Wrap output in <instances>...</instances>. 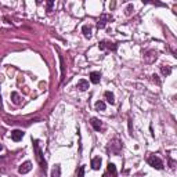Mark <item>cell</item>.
<instances>
[{"label":"cell","instance_id":"obj_9","mask_svg":"<svg viewBox=\"0 0 177 177\" xmlns=\"http://www.w3.org/2000/svg\"><path fill=\"white\" fill-rule=\"evenodd\" d=\"M22 137H24L22 130H14V132H11V140H13V141H19V140H22Z\"/></svg>","mask_w":177,"mask_h":177},{"label":"cell","instance_id":"obj_8","mask_svg":"<svg viewBox=\"0 0 177 177\" xmlns=\"http://www.w3.org/2000/svg\"><path fill=\"white\" fill-rule=\"evenodd\" d=\"M31 169H32V163L29 161H26L18 167V173H19V175H26V173L31 172Z\"/></svg>","mask_w":177,"mask_h":177},{"label":"cell","instance_id":"obj_12","mask_svg":"<svg viewBox=\"0 0 177 177\" xmlns=\"http://www.w3.org/2000/svg\"><path fill=\"white\" fill-rule=\"evenodd\" d=\"M76 87H78L80 91L87 90V88H88V82L86 80V79H80V80L78 82V84H76Z\"/></svg>","mask_w":177,"mask_h":177},{"label":"cell","instance_id":"obj_1","mask_svg":"<svg viewBox=\"0 0 177 177\" xmlns=\"http://www.w3.org/2000/svg\"><path fill=\"white\" fill-rule=\"evenodd\" d=\"M123 148V144L119 138H112V140L108 143V147H107V151L110 152L111 155H119L120 151Z\"/></svg>","mask_w":177,"mask_h":177},{"label":"cell","instance_id":"obj_22","mask_svg":"<svg viewBox=\"0 0 177 177\" xmlns=\"http://www.w3.org/2000/svg\"><path fill=\"white\" fill-rule=\"evenodd\" d=\"M152 80H154V82H156V83H161V80H159V79H158V75H152Z\"/></svg>","mask_w":177,"mask_h":177},{"label":"cell","instance_id":"obj_15","mask_svg":"<svg viewBox=\"0 0 177 177\" xmlns=\"http://www.w3.org/2000/svg\"><path fill=\"white\" fill-rule=\"evenodd\" d=\"M50 177H61V167L60 165H55L51 170V176Z\"/></svg>","mask_w":177,"mask_h":177},{"label":"cell","instance_id":"obj_11","mask_svg":"<svg viewBox=\"0 0 177 177\" xmlns=\"http://www.w3.org/2000/svg\"><path fill=\"white\" fill-rule=\"evenodd\" d=\"M90 80H91V83H94V84L100 83V80H101V73L100 72H91L90 73Z\"/></svg>","mask_w":177,"mask_h":177},{"label":"cell","instance_id":"obj_19","mask_svg":"<svg viewBox=\"0 0 177 177\" xmlns=\"http://www.w3.org/2000/svg\"><path fill=\"white\" fill-rule=\"evenodd\" d=\"M96 110L97 111H105V102L104 101H97L96 102Z\"/></svg>","mask_w":177,"mask_h":177},{"label":"cell","instance_id":"obj_5","mask_svg":"<svg viewBox=\"0 0 177 177\" xmlns=\"http://www.w3.org/2000/svg\"><path fill=\"white\" fill-rule=\"evenodd\" d=\"M156 58H158V53L155 50H148V51L144 53V61L147 64H152Z\"/></svg>","mask_w":177,"mask_h":177},{"label":"cell","instance_id":"obj_24","mask_svg":"<svg viewBox=\"0 0 177 177\" xmlns=\"http://www.w3.org/2000/svg\"><path fill=\"white\" fill-rule=\"evenodd\" d=\"M0 151H3V145H2V144H0Z\"/></svg>","mask_w":177,"mask_h":177},{"label":"cell","instance_id":"obj_3","mask_svg":"<svg viewBox=\"0 0 177 177\" xmlns=\"http://www.w3.org/2000/svg\"><path fill=\"white\" fill-rule=\"evenodd\" d=\"M148 163H149V166H152L156 170H162V169H163V162H162L161 158L156 156V155H149L148 156Z\"/></svg>","mask_w":177,"mask_h":177},{"label":"cell","instance_id":"obj_6","mask_svg":"<svg viewBox=\"0 0 177 177\" xmlns=\"http://www.w3.org/2000/svg\"><path fill=\"white\" fill-rule=\"evenodd\" d=\"M100 50H108V51H115L118 49V46L112 42H108V40H102L101 43L98 44Z\"/></svg>","mask_w":177,"mask_h":177},{"label":"cell","instance_id":"obj_21","mask_svg":"<svg viewBox=\"0 0 177 177\" xmlns=\"http://www.w3.org/2000/svg\"><path fill=\"white\" fill-rule=\"evenodd\" d=\"M132 11H134V7H133V4H129L127 7H126V15H130Z\"/></svg>","mask_w":177,"mask_h":177},{"label":"cell","instance_id":"obj_14","mask_svg":"<svg viewBox=\"0 0 177 177\" xmlns=\"http://www.w3.org/2000/svg\"><path fill=\"white\" fill-rule=\"evenodd\" d=\"M11 101H13L15 105L21 104V97H19V94L17 93V91H13V93H11Z\"/></svg>","mask_w":177,"mask_h":177},{"label":"cell","instance_id":"obj_16","mask_svg":"<svg viewBox=\"0 0 177 177\" xmlns=\"http://www.w3.org/2000/svg\"><path fill=\"white\" fill-rule=\"evenodd\" d=\"M161 72L163 76H169L170 73H172V68H170L169 65H162L161 67Z\"/></svg>","mask_w":177,"mask_h":177},{"label":"cell","instance_id":"obj_7","mask_svg":"<svg viewBox=\"0 0 177 177\" xmlns=\"http://www.w3.org/2000/svg\"><path fill=\"white\" fill-rule=\"evenodd\" d=\"M90 125L93 126V129L96 132L104 130V125H102V122L100 119H97V118H91V119H90Z\"/></svg>","mask_w":177,"mask_h":177},{"label":"cell","instance_id":"obj_17","mask_svg":"<svg viewBox=\"0 0 177 177\" xmlns=\"http://www.w3.org/2000/svg\"><path fill=\"white\" fill-rule=\"evenodd\" d=\"M104 96H105V98H107V101L110 102V104H115V96H114V93H111V91H105Z\"/></svg>","mask_w":177,"mask_h":177},{"label":"cell","instance_id":"obj_13","mask_svg":"<svg viewBox=\"0 0 177 177\" xmlns=\"http://www.w3.org/2000/svg\"><path fill=\"white\" fill-rule=\"evenodd\" d=\"M118 172H116V166H115L114 163H108V176L110 177H116Z\"/></svg>","mask_w":177,"mask_h":177},{"label":"cell","instance_id":"obj_20","mask_svg":"<svg viewBox=\"0 0 177 177\" xmlns=\"http://www.w3.org/2000/svg\"><path fill=\"white\" fill-rule=\"evenodd\" d=\"M76 177H84V165H82V166H79L78 173H76Z\"/></svg>","mask_w":177,"mask_h":177},{"label":"cell","instance_id":"obj_10","mask_svg":"<svg viewBox=\"0 0 177 177\" xmlns=\"http://www.w3.org/2000/svg\"><path fill=\"white\" fill-rule=\"evenodd\" d=\"M91 167L94 170H100V167H101V158L100 156H96V158L91 159Z\"/></svg>","mask_w":177,"mask_h":177},{"label":"cell","instance_id":"obj_18","mask_svg":"<svg viewBox=\"0 0 177 177\" xmlns=\"http://www.w3.org/2000/svg\"><path fill=\"white\" fill-rule=\"evenodd\" d=\"M82 32H83L84 37H91V26L90 25H84L82 28Z\"/></svg>","mask_w":177,"mask_h":177},{"label":"cell","instance_id":"obj_2","mask_svg":"<svg viewBox=\"0 0 177 177\" xmlns=\"http://www.w3.org/2000/svg\"><path fill=\"white\" fill-rule=\"evenodd\" d=\"M33 149H35V155H36V161L39 162L40 167L46 172L47 170V163H46V161H44L43 154H42V151H40V148H39V141L37 140H33Z\"/></svg>","mask_w":177,"mask_h":177},{"label":"cell","instance_id":"obj_23","mask_svg":"<svg viewBox=\"0 0 177 177\" xmlns=\"http://www.w3.org/2000/svg\"><path fill=\"white\" fill-rule=\"evenodd\" d=\"M53 6H54V3H53V2H49V3H47V10L51 11V7H53Z\"/></svg>","mask_w":177,"mask_h":177},{"label":"cell","instance_id":"obj_25","mask_svg":"<svg viewBox=\"0 0 177 177\" xmlns=\"http://www.w3.org/2000/svg\"><path fill=\"white\" fill-rule=\"evenodd\" d=\"M0 107H2V96H0Z\"/></svg>","mask_w":177,"mask_h":177},{"label":"cell","instance_id":"obj_4","mask_svg":"<svg viewBox=\"0 0 177 177\" xmlns=\"http://www.w3.org/2000/svg\"><path fill=\"white\" fill-rule=\"evenodd\" d=\"M112 19H114V17L111 15V14H101L100 15V18H98V21H97V28L98 29H102V28H105L107 26V24L108 22H111Z\"/></svg>","mask_w":177,"mask_h":177}]
</instances>
